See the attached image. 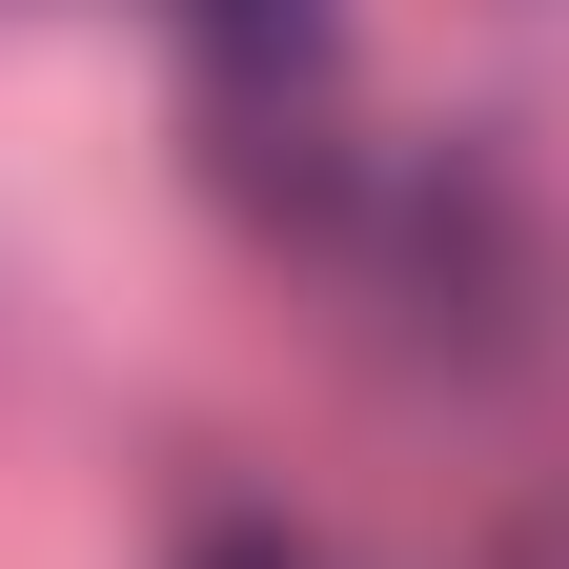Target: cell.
<instances>
[{
    "instance_id": "obj_1",
    "label": "cell",
    "mask_w": 569,
    "mask_h": 569,
    "mask_svg": "<svg viewBox=\"0 0 569 569\" xmlns=\"http://www.w3.org/2000/svg\"><path fill=\"white\" fill-rule=\"evenodd\" d=\"M203 41H224V82H264V61H326V0H183Z\"/></svg>"
}]
</instances>
